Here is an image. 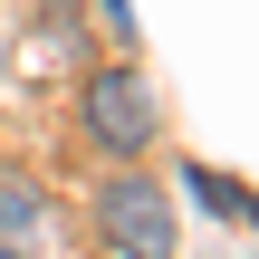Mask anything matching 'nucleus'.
Segmentation results:
<instances>
[{"label":"nucleus","instance_id":"4","mask_svg":"<svg viewBox=\"0 0 259 259\" xmlns=\"http://www.w3.org/2000/svg\"><path fill=\"white\" fill-rule=\"evenodd\" d=\"M0 259H29V250H0Z\"/></svg>","mask_w":259,"mask_h":259},{"label":"nucleus","instance_id":"3","mask_svg":"<svg viewBox=\"0 0 259 259\" xmlns=\"http://www.w3.org/2000/svg\"><path fill=\"white\" fill-rule=\"evenodd\" d=\"M48 231V192L38 183H0V250H29Z\"/></svg>","mask_w":259,"mask_h":259},{"label":"nucleus","instance_id":"2","mask_svg":"<svg viewBox=\"0 0 259 259\" xmlns=\"http://www.w3.org/2000/svg\"><path fill=\"white\" fill-rule=\"evenodd\" d=\"M87 135H96L106 154H144V144L163 135L154 87H144L135 67H96V77H87Z\"/></svg>","mask_w":259,"mask_h":259},{"label":"nucleus","instance_id":"1","mask_svg":"<svg viewBox=\"0 0 259 259\" xmlns=\"http://www.w3.org/2000/svg\"><path fill=\"white\" fill-rule=\"evenodd\" d=\"M96 231L115 259H173V192L144 183V173H106L96 192Z\"/></svg>","mask_w":259,"mask_h":259}]
</instances>
